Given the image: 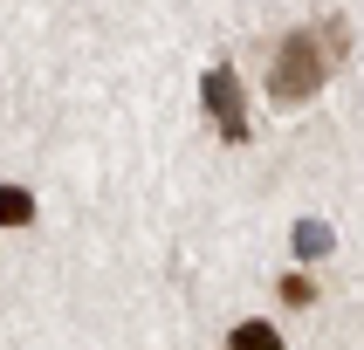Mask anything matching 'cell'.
<instances>
[{
    "label": "cell",
    "mask_w": 364,
    "mask_h": 350,
    "mask_svg": "<svg viewBox=\"0 0 364 350\" xmlns=\"http://www.w3.org/2000/svg\"><path fill=\"white\" fill-rule=\"evenodd\" d=\"M344 48H350L344 21H316V28L282 35V48H275V62H268V103H309L330 82V69L344 62Z\"/></svg>",
    "instance_id": "1"
},
{
    "label": "cell",
    "mask_w": 364,
    "mask_h": 350,
    "mask_svg": "<svg viewBox=\"0 0 364 350\" xmlns=\"http://www.w3.org/2000/svg\"><path fill=\"white\" fill-rule=\"evenodd\" d=\"M200 103H206V117L220 124L227 144H247V97H241V76H234L227 62H213L200 76Z\"/></svg>",
    "instance_id": "2"
},
{
    "label": "cell",
    "mask_w": 364,
    "mask_h": 350,
    "mask_svg": "<svg viewBox=\"0 0 364 350\" xmlns=\"http://www.w3.org/2000/svg\"><path fill=\"white\" fill-rule=\"evenodd\" d=\"M289 247H296V261H323L330 247H337V234H330L323 220H309V213H303V220H296V234H289Z\"/></svg>",
    "instance_id": "3"
},
{
    "label": "cell",
    "mask_w": 364,
    "mask_h": 350,
    "mask_svg": "<svg viewBox=\"0 0 364 350\" xmlns=\"http://www.w3.org/2000/svg\"><path fill=\"white\" fill-rule=\"evenodd\" d=\"M227 350H282V337L255 316V323H234V329H227Z\"/></svg>",
    "instance_id": "4"
},
{
    "label": "cell",
    "mask_w": 364,
    "mask_h": 350,
    "mask_svg": "<svg viewBox=\"0 0 364 350\" xmlns=\"http://www.w3.org/2000/svg\"><path fill=\"white\" fill-rule=\"evenodd\" d=\"M28 220H35V192L0 185V226H28Z\"/></svg>",
    "instance_id": "5"
},
{
    "label": "cell",
    "mask_w": 364,
    "mask_h": 350,
    "mask_svg": "<svg viewBox=\"0 0 364 350\" xmlns=\"http://www.w3.org/2000/svg\"><path fill=\"white\" fill-rule=\"evenodd\" d=\"M282 302H296V309H309V302H316V288H309V275H289V282H282Z\"/></svg>",
    "instance_id": "6"
}]
</instances>
